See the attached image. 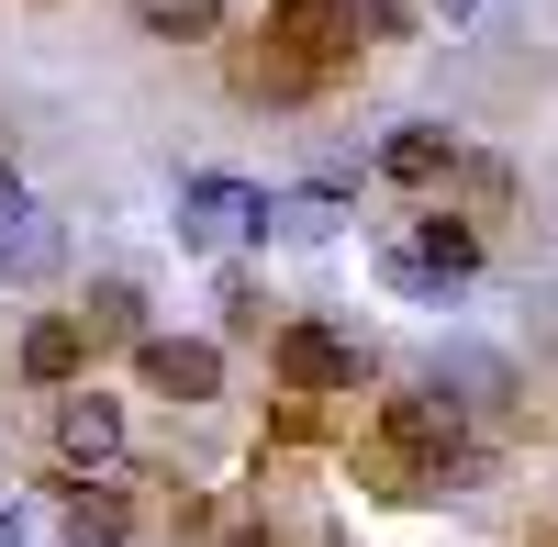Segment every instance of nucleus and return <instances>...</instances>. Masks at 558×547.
Masks as SVG:
<instances>
[{"instance_id":"11","label":"nucleus","mask_w":558,"mask_h":547,"mask_svg":"<svg viewBox=\"0 0 558 547\" xmlns=\"http://www.w3.org/2000/svg\"><path fill=\"white\" fill-rule=\"evenodd\" d=\"M78 336H89V357H134V347H146L157 325H146V291H134V280H89V302H78Z\"/></svg>"},{"instance_id":"14","label":"nucleus","mask_w":558,"mask_h":547,"mask_svg":"<svg viewBox=\"0 0 558 547\" xmlns=\"http://www.w3.org/2000/svg\"><path fill=\"white\" fill-rule=\"evenodd\" d=\"M368 268H380V291H391V302H425V313L447 302V291L425 280V268H413V246H402V235H380V246H368Z\"/></svg>"},{"instance_id":"15","label":"nucleus","mask_w":558,"mask_h":547,"mask_svg":"<svg viewBox=\"0 0 558 547\" xmlns=\"http://www.w3.org/2000/svg\"><path fill=\"white\" fill-rule=\"evenodd\" d=\"M447 191H470V202H502V191H514V168H502V157H470V146H458V179H447Z\"/></svg>"},{"instance_id":"13","label":"nucleus","mask_w":558,"mask_h":547,"mask_svg":"<svg viewBox=\"0 0 558 547\" xmlns=\"http://www.w3.org/2000/svg\"><path fill=\"white\" fill-rule=\"evenodd\" d=\"M213 302H223V313H213V336H223V347H235V336H268V280H257L246 257L223 268V291H213Z\"/></svg>"},{"instance_id":"8","label":"nucleus","mask_w":558,"mask_h":547,"mask_svg":"<svg viewBox=\"0 0 558 547\" xmlns=\"http://www.w3.org/2000/svg\"><path fill=\"white\" fill-rule=\"evenodd\" d=\"M57 257H68L57 212H45L23 179H0V280H57Z\"/></svg>"},{"instance_id":"9","label":"nucleus","mask_w":558,"mask_h":547,"mask_svg":"<svg viewBox=\"0 0 558 547\" xmlns=\"http://www.w3.org/2000/svg\"><path fill=\"white\" fill-rule=\"evenodd\" d=\"M368 168H380L391 191H447V179H458V134L447 123H391Z\"/></svg>"},{"instance_id":"20","label":"nucleus","mask_w":558,"mask_h":547,"mask_svg":"<svg viewBox=\"0 0 558 547\" xmlns=\"http://www.w3.org/2000/svg\"><path fill=\"white\" fill-rule=\"evenodd\" d=\"M34 12H57V0H34Z\"/></svg>"},{"instance_id":"4","label":"nucleus","mask_w":558,"mask_h":547,"mask_svg":"<svg viewBox=\"0 0 558 547\" xmlns=\"http://www.w3.org/2000/svg\"><path fill=\"white\" fill-rule=\"evenodd\" d=\"M146 503H134V470H101V481H57V547H134Z\"/></svg>"},{"instance_id":"1","label":"nucleus","mask_w":558,"mask_h":547,"mask_svg":"<svg viewBox=\"0 0 558 547\" xmlns=\"http://www.w3.org/2000/svg\"><path fill=\"white\" fill-rule=\"evenodd\" d=\"M268 380H279V402H347V391H368V347L336 313H291L268 336Z\"/></svg>"},{"instance_id":"19","label":"nucleus","mask_w":558,"mask_h":547,"mask_svg":"<svg viewBox=\"0 0 558 547\" xmlns=\"http://www.w3.org/2000/svg\"><path fill=\"white\" fill-rule=\"evenodd\" d=\"M536 547H558V525H547V536H536Z\"/></svg>"},{"instance_id":"12","label":"nucleus","mask_w":558,"mask_h":547,"mask_svg":"<svg viewBox=\"0 0 558 547\" xmlns=\"http://www.w3.org/2000/svg\"><path fill=\"white\" fill-rule=\"evenodd\" d=\"M123 23L146 45H213L223 23H235V0H123Z\"/></svg>"},{"instance_id":"16","label":"nucleus","mask_w":558,"mask_h":547,"mask_svg":"<svg viewBox=\"0 0 558 547\" xmlns=\"http://www.w3.org/2000/svg\"><path fill=\"white\" fill-rule=\"evenodd\" d=\"M324 436V402H279V414H268V447H313Z\"/></svg>"},{"instance_id":"10","label":"nucleus","mask_w":558,"mask_h":547,"mask_svg":"<svg viewBox=\"0 0 558 547\" xmlns=\"http://www.w3.org/2000/svg\"><path fill=\"white\" fill-rule=\"evenodd\" d=\"M12 369H23L34 391H78V380H89V336H78V313H34L23 347H12Z\"/></svg>"},{"instance_id":"3","label":"nucleus","mask_w":558,"mask_h":547,"mask_svg":"<svg viewBox=\"0 0 558 547\" xmlns=\"http://www.w3.org/2000/svg\"><path fill=\"white\" fill-rule=\"evenodd\" d=\"M347 68H324L313 45H291V34H257L246 57H235V101H257V112H302V101H324Z\"/></svg>"},{"instance_id":"17","label":"nucleus","mask_w":558,"mask_h":547,"mask_svg":"<svg viewBox=\"0 0 558 547\" xmlns=\"http://www.w3.org/2000/svg\"><path fill=\"white\" fill-rule=\"evenodd\" d=\"M34 514L45 503H0V547H34Z\"/></svg>"},{"instance_id":"7","label":"nucleus","mask_w":558,"mask_h":547,"mask_svg":"<svg viewBox=\"0 0 558 547\" xmlns=\"http://www.w3.org/2000/svg\"><path fill=\"white\" fill-rule=\"evenodd\" d=\"M223 235H257V179L191 168V179H179V246H191V257H213Z\"/></svg>"},{"instance_id":"6","label":"nucleus","mask_w":558,"mask_h":547,"mask_svg":"<svg viewBox=\"0 0 558 547\" xmlns=\"http://www.w3.org/2000/svg\"><path fill=\"white\" fill-rule=\"evenodd\" d=\"M402 246H413V268H425L436 291H470L481 268H492V235H481V212H458V202L413 212V223H402Z\"/></svg>"},{"instance_id":"18","label":"nucleus","mask_w":558,"mask_h":547,"mask_svg":"<svg viewBox=\"0 0 558 547\" xmlns=\"http://www.w3.org/2000/svg\"><path fill=\"white\" fill-rule=\"evenodd\" d=\"M223 547H279V536H268V514H235V525H223Z\"/></svg>"},{"instance_id":"2","label":"nucleus","mask_w":558,"mask_h":547,"mask_svg":"<svg viewBox=\"0 0 558 547\" xmlns=\"http://www.w3.org/2000/svg\"><path fill=\"white\" fill-rule=\"evenodd\" d=\"M101 470H134V425H123V391L78 380L57 391V481H101Z\"/></svg>"},{"instance_id":"5","label":"nucleus","mask_w":558,"mask_h":547,"mask_svg":"<svg viewBox=\"0 0 558 547\" xmlns=\"http://www.w3.org/2000/svg\"><path fill=\"white\" fill-rule=\"evenodd\" d=\"M134 380L157 402H179V414H202V402H223V336H146L134 347Z\"/></svg>"}]
</instances>
